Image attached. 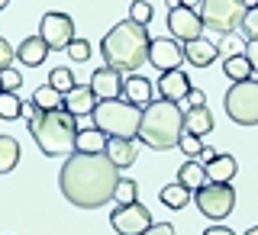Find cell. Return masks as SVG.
Here are the masks:
<instances>
[{
	"instance_id": "7a4b0ae2",
	"label": "cell",
	"mask_w": 258,
	"mask_h": 235,
	"mask_svg": "<svg viewBox=\"0 0 258 235\" xmlns=\"http://www.w3.org/2000/svg\"><path fill=\"white\" fill-rule=\"evenodd\" d=\"M149 32L145 26H139L136 20H119L100 42L103 52V64L116 68L119 74H136L145 61H149Z\"/></svg>"
},
{
	"instance_id": "9c48e42d",
	"label": "cell",
	"mask_w": 258,
	"mask_h": 235,
	"mask_svg": "<svg viewBox=\"0 0 258 235\" xmlns=\"http://www.w3.org/2000/svg\"><path fill=\"white\" fill-rule=\"evenodd\" d=\"M39 36L45 39V45L52 48V52H61V48H68L75 42V20H71L68 13H45L42 20H39Z\"/></svg>"
},
{
	"instance_id": "f6af8a7d",
	"label": "cell",
	"mask_w": 258,
	"mask_h": 235,
	"mask_svg": "<svg viewBox=\"0 0 258 235\" xmlns=\"http://www.w3.org/2000/svg\"><path fill=\"white\" fill-rule=\"evenodd\" d=\"M168 4V10H174V7H181V0H165Z\"/></svg>"
},
{
	"instance_id": "4dcf8cb0",
	"label": "cell",
	"mask_w": 258,
	"mask_h": 235,
	"mask_svg": "<svg viewBox=\"0 0 258 235\" xmlns=\"http://www.w3.org/2000/svg\"><path fill=\"white\" fill-rule=\"evenodd\" d=\"M155 16L149 0H133V7H129V20H136L139 26H149V20Z\"/></svg>"
},
{
	"instance_id": "7dc6e473",
	"label": "cell",
	"mask_w": 258,
	"mask_h": 235,
	"mask_svg": "<svg viewBox=\"0 0 258 235\" xmlns=\"http://www.w3.org/2000/svg\"><path fill=\"white\" fill-rule=\"evenodd\" d=\"M245 235H258V225H252V229H248V232H245Z\"/></svg>"
},
{
	"instance_id": "74e56055",
	"label": "cell",
	"mask_w": 258,
	"mask_h": 235,
	"mask_svg": "<svg viewBox=\"0 0 258 235\" xmlns=\"http://www.w3.org/2000/svg\"><path fill=\"white\" fill-rule=\"evenodd\" d=\"M184 103H187V107H207V94L197 91V87H190V94L184 97Z\"/></svg>"
},
{
	"instance_id": "d6a6232c",
	"label": "cell",
	"mask_w": 258,
	"mask_h": 235,
	"mask_svg": "<svg viewBox=\"0 0 258 235\" xmlns=\"http://www.w3.org/2000/svg\"><path fill=\"white\" fill-rule=\"evenodd\" d=\"M23 87V74L16 68H7V71H0V91H7V94H16Z\"/></svg>"
},
{
	"instance_id": "5b68a950",
	"label": "cell",
	"mask_w": 258,
	"mask_h": 235,
	"mask_svg": "<svg viewBox=\"0 0 258 235\" xmlns=\"http://www.w3.org/2000/svg\"><path fill=\"white\" fill-rule=\"evenodd\" d=\"M91 116H94V126L100 129L103 135H110V139H139L142 107L123 100V97H116V100H100Z\"/></svg>"
},
{
	"instance_id": "f546056e",
	"label": "cell",
	"mask_w": 258,
	"mask_h": 235,
	"mask_svg": "<svg viewBox=\"0 0 258 235\" xmlns=\"http://www.w3.org/2000/svg\"><path fill=\"white\" fill-rule=\"evenodd\" d=\"M23 116V100L16 94H0V119H20Z\"/></svg>"
},
{
	"instance_id": "ffe728a7",
	"label": "cell",
	"mask_w": 258,
	"mask_h": 235,
	"mask_svg": "<svg viewBox=\"0 0 258 235\" xmlns=\"http://www.w3.org/2000/svg\"><path fill=\"white\" fill-rule=\"evenodd\" d=\"M107 142H110V135H103L97 126H87V129H78L75 151L78 155H103V151H107Z\"/></svg>"
},
{
	"instance_id": "8d00e7d4",
	"label": "cell",
	"mask_w": 258,
	"mask_h": 235,
	"mask_svg": "<svg viewBox=\"0 0 258 235\" xmlns=\"http://www.w3.org/2000/svg\"><path fill=\"white\" fill-rule=\"evenodd\" d=\"M13 58H16V52H13V45L7 42L4 36H0V71H7V68H13Z\"/></svg>"
},
{
	"instance_id": "8fae6325",
	"label": "cell",
	"mask_w": 258,
	"mask_h": 235,
	"mask_svg": "<svg viewBox=\"0 0 258 235\" xmlns=\"http://www.w3.org/2000/svg\"><path fill=\"white\" fill-rule=\"evenodd\" d=\"M168 29H171V39H181V42H194V39H204V16L197 10H187V7H174L168 10Z\"/></svg>"
},
{
	"instance_id": "9a60e30c",
	"label": "cell",
	"mask_w": 258,
	"mask_h": 235,
	"mask_svg": "<svg viewBox=\"0 0 258 235\" xmlns=\"http://www.w3.org/2000/svg\"><path fill=\"white\" fill-rule=\"evenodd\" d=\"M97 103H100V97L94 94V87H75L71 94H64V110L71 113V116H91L97 110Z\"/></svg>"
},
{
	"instance_id": "e0dca14e",
	"label": "cell",
	"mask_w": 258,
	"mask_h": 235,
	"mask_svg": "<svg viewBox=\"0 0 258 235\" xmlns=\"http://www.w3.org/2000/svg\"><path fill=\"white\" fill-rule=\"evenodd\" d=\"M123 100H129V103H136V107L145 110L152 103V81L142 77V74H126V81H123Z\"/></svg>"
},
{
	"instance_id": "f1b7e54d",
	"label": "cell",
	"mask_w": 258,
	"mask_h": 235,
	"mask_svg": "<svg viewBox=\"0 0 258 235\" xmlns=\"http://www.w3.org/2000/svg\"><path fill=\"white\" fill-rule=\"evenodd\" d=\"M48 87H55L58 94H71L75 91V74H71V68H52V74H48Z\"/></svg>"
},
{
	"instance_id": "7c38bea8",
	"label": "cell",
	"mask_w": 258,
	"mask_h": 235,
	"mask_svg": "<svg viewBox=\"0 0 258 235\" xmlns=\"http://www.w3.org/2000/svg\"><path fill=\"white\" fill-rule=\"evenodd\" d=\"M181 61H184V45L177 42V39H152L149 64H155L161 74H165V71H177Z\"/></svg>"
},
{
	"instance_id": "d590c367",
	"label": "cell",
	"mask_w": 258,
	"mask_h": 235,
	"mask_svg": "<svg viewBox=\"0 0 258 235\" xmlns=\"http://www.w3.org/2000/svg\"><path fill=\"white\" fill-rule=\"evenodd\" d=\"M242 32H245V42H258V7L255 10L245 13V20H242Z\"/></svg>"
},
{
	"instance_id": "44dd1931",
	"label": "cell",
	"mask_w": 258,
	"mask_h": 235,
	"mask_svg": "<svg viewBox=\"0 0 258 235\" xmlns=\"http://www.w3.org/2000/svg\"><path fill=\"white\" fill-rule=\"evenodd\" d=\"M184 132L200 135V139L207 132H213V113H210V107H187L184 110Z\"/></svg>"
},
{
	"instance_id": "bcb514c9",
	"label": "cell",
	"mask_w": 258,
	"mask_h": 235,
	"mask_svg": "<svg viewBox=\"0 0 258 235\" xmlns=\"http://www.w3.org/2000/svg\"><path fill=\"white\" fill-rule=\"evenodd\" d=\"M7 7H10V0H0V10H7Z\"/></svg>"
},
{
	"instance_id": "ba28073f",
	"label": "cell",
	"mask_w": 258,
	"mask_h": 235,
	"mask_svg": "<svg viewBox=\"0 0 258 235\" xmlns=\"http://www.w3.org/2000/svg\"><path fill=\"white\" fill-rule=\"evenodd\" d=\"M194 203H197V209L207 219L223 222L236 209V190L229 184H204L200 190H194Z\"/></svg>"
},
{
	"instance_id": "2e32d148",
	"label": "cell",
	"mask_w": 258,
	"mask_h": 235,
	"mask_svg": "<svg viewBox=\"0 0 258 235\" xmlns=\"http://www.w3.org/2000/svg\"><path fill=\"white\" fill-rule=\"evenodd\" d=\"M216 58H220V48L207 39H194V42H184V61L194 64V68H210Z\"/></svg>"
},
{
	"instance_id": "d6986e66",
	"label": "cell",
	"mask_w": 258,
	"mask_h": 235,
	"mask_svg": "<svg viewBox=\"0 0 258 235\" xmlns=\"http://www.w3.org/2000/svg\"><path fill=\"white\" fill-rule=\"evenodd\" d=\"M103 155H107L113 165L123 171V168H133V165H136V158H139V148H136L133 139H110Z\"/></svg>"
},
{
	"instance_id": "ab89813d",
	"label": "cell",
	"mask_w": 258,
	"mask_h": 235,
	"mask_svg": "<svg viewBox=\"0 0 258 235\" xmlns=\"http://www.w3.org/2000/svg\"><path fill=\"white\" fill-rule=\"evenodd\" d=\"M145 235H174V225L171 222H155Z\"/></svg>"
},
{
	"instance_id": "52a82bcc",
	"label": "cell",
	"mask_w": 258,
	"mask_h": 235,
	"mask_svg": "<svg viewBox=\"0 0 258 235\" xmlns=\"http://www.w3.org/2000/svg\"><path fill=\"white\" fill-rule=\"evenodd\" d=\"M245 4L242 0H204L200 4V16H204V26L216 29L220 36H229L242 26L245 20Z\"/></svg>"
},
{
	"instance_id": "603a6c76",
	"label": "cell",
	"mask_w": 258,
	"mask_h": 235,
	"mask_svg": "<svg viewBox=\"0 0 258 235\" xmlns=\"http://www.w3.org/2000/svg\"><path fill=\"white\" fill-rule=\"evenodd\" d=\"M158 197H161V203H165L168 209H184V206H187L190 200H194V190L174 181V184H165Z\"/></svg>"
},
{
	"instance_id": "ee69618b",
	"label": "cell",
	"mask_w": 258,
	"mask_h": 235,
	"mask_svg": "<svg viewBox=\"0 0 258 235\" xmlns=\"http://www.w3.org/2000/svg\"><path fill=\"white\" fill-rule=\"evenodd\" d=\"M242 4H245V10H255V7H258V0H242Z\"/></svg>"
},
{
	"instance_id": "ac0fdd59",
	"label": "cell",
	"mask_w": 258,
	"mask_h": 235,
	"mask_svg": "<svg viewBox=\"0 0 258 235\" xmlns=\"http://www.w3.org/2000/svg\"><path fill=\"white\" fill-rule=\"evenodd\" d=\"M48 52H52V48L45 45L42 36H26V39L20 42V48H16V58L26 64V68H39V64L45 61Z\"/></svg>"
},
{
	"instance_id": "484cf974",
	"label": "cell",
	"mask_w": 258,
	"mask_h": 235,
	"mask_svg": "<svg viewBox=\"0 0 258 235\" xmlns=\"http://www.w3.org/2000/svg\"><path fill=\"white\" fill-rule=\"evenodd\" d=\"M223 71H226V77H229L232 84H239V81H252V74H255L245 55H232V58H223Z\"/></svg>"
},
{
	"instance_id": "cb8c5ba5",
	"label": "cell",
	"mask_w": 258,
	"mask_h": 235,
	"mask_svg": "<svg viewBox=\"0 0 258 235\" xmlns=\"http://www.w3.org/2000/svg\"><path fill=\"white\" fill-rule=\"evenodd\" d=\"M177 184H184V187H190V190H200V187L207 184V168L200 165L197 158L184 161L181 171H177Z\"/></svg>"
},
{
	"instance_id": "4fadbf2b",
	"label": "cell",
	"mask_w": 258,
	"mask_h": 235,
	"mask_svg": "<svg viewBox=\"0 0 258 235\" xmlns=\"http://www.w3.org/2000/svg\"><path fill=\"white\" fill-rule=\"evenodd\" d=\"M123 81H126V74H119L110 64H100L91 74V87L100 100H116V97H123Z\"/></svg>"
},
{
	"instance_id": "1f68e13d",
	"label": "cell",
	"mask_w": 258,
	"mask_h": 235,
	"mask_svg": "<svg viewBox=\"0 0 258 235\" xmlns=\"http://www.w3.org/2000/svg\"><path fill=\"white\" fill-rule=\"evenodd\" d=\"M216 48H220V55H223V58H232V55H245V45H242L239 39H236V32H229V36H223V39H220V45H216Z\"/></svg>"
},
{
	"instance_id": "f35d334b",
	"label": "cell",
	"mask_w": 258,
	"mask_h": 235,
	"mask_svg": "<svg viewBox=\"0 0 258 235\" xmlns=\"http://www.w3.org/2000/svg\"><path fill=\"white\" fill-rule=\"evenodd\" d=\"M245 58L252 64V71L258 74V42H245Z\"/></svg>"
},
{
	"instance_id": "836d02e7",
	"label": "cell",
	"mask_w": 258,
	"mask_h": 235,
	"mask_svg": "<svg viewBox=\"0 0 258 235\" xmlns=\"http://www.w3.org/2000/svg\"><path fill=\"white\" fill-rule=\"evenodd\" d=\"M181 151H184L187 158H200V155H204V139H200V135L184 132V135H181Z\"/></svg>"
},
{
	"instance_id": "5bb4252c",
	"label": "cell",
	"mask_w": 258,
	"mask_h": 235,
	"mask_svg": "<svg viewBox=\"0 0 258 235\" xmlns=\"http://www.w3.org/2000/svg\"><path fill=\"white\" fill-rule=\"evenodd\" d=\"M190 77L184 74L181 68L177 71H165V74L158 77V94H161V100H168V103H184V97L190 94Z\"/></svg>"
},
{
	"instance_id": "8992f818",
	"label": "cell",
	"mask_w": 258,
	"mask_h": 235,
	"mask_svg": "<svg viewBox=\"0 0 258 235\" xmlns=\"http://www.w3.org/2000/svg\"><path fill=\"white\" fill-rule=\"evenodd\" d=\"M226 116L239 126H258V81H239L223 97Z\"/></svg>"
},
{
	"instance_id": "b9f144b4",
	"label": "cell",
	"mask_w": 258,
	"mask_h": 235,
	"mask_svg": "<svg viewBox=\"0 0 258 235\" xmlns=\"http://www.w3.org/2000/svg\"><path fill=\"white\" fill-rule=\"evenodd\" d=\"M200 4H204V0H181V7H187V10H197V13H200Z\"/></svg>"
},
{
	"instance_id": "60d3db41",
	"label": "cell",
	"mask_w": 258,
	"mask_h": 235,
	"mask_svg": "<svg viewBox=\"0 0 258 235\" xmlns=\"http://www.w3.org/2000/svg\"><path fill=\"white\" fill-rule=\"evenodd\" d=\"M204 235H236V232L226 229V225H210V229H204Z\"/></svg>"
},
{
	"instance_id": "d4e9b609",
	"label": "cell",
	"mask_w": 258,
	"mask_h": 235,
	"mask_svg": "<svg viewBox=\"0 0 258 235\" xmlns=\"http://www.w3.org/2000/svg\"><path fill=\"white\" fill-rule=\"evenodd\" d=\"M32 103H36L39 113H52V110H64V94H58L55 87L42 84L36 94H32Z\"/></svg>"
},
{
	"instance_id": "7bdbcfd3",
	"label": "cell",
	"mask_w": 258,
	"mask_h": 235,
	"mask_svg": "<svg viewBox=\"0 0 258 235\" xmlns=\"http://www.w3.org/2000/svg\"><path fill=\"white\" fill-rule=\"evenodd\" d=\"M216 155H220V151H216V148H210V145H204V155H200V158H207V161H213Z\"/></svg>"
},
{
	"instance_id": "83f0119b",
	"label": "cell",
	"mask_w": 258,
	"mask_h": 235,
	"mask_svg": "<svg viewBox=\"0 0 258 235\" xmlns=\"http://www.w3.org/2000/svg\"><path fill=\"white\" fill-rule=\"evenodd\" d=\"M113 200H116V206H129V203H136V200H139V184H136L133 177H119Z\"/></svg>"
},
{
	"instance_id": "4316f807",
	"label": "cell",
	"mask_w": 258,
	"mask_h": 235,
	"mask_svg": "<svg viewBox=\"0 0 258 235\" xmlns=\"http://www.w3.org/2000/svg\"><path fill=\"white\" fill-rule=\"evenodd\" d=\"M20 165V142L13 135H0V174H10Z\"/></svg>"
},
{
	"instance_id": "6da1fadb",
	"label": "cell",
	"mask_w": 258,
	"mask_h": 235,
	"mask_svg": "<svg viewBox=\"0 0 258 235\" xmlns=\"http://www.w3.org/2000/svg\"><path fill=\"white\" fill-rule=\"evenodd\" d=\"M119 184V168L107 155H68L58 174V187L78 209H100L110 203Z\"/></svg>"
},
{
	"instance_id": "3957f363",
	"label": "cell",
	"mask_w": 258,
	"mask_h": 235,
	"mask_svg": "<svg viewBox=\"0 0 258 235\" xmlns=\"http://www.w3.org/2000/svg\"><path fill=\"white\" fill-rule=\"evenodd\" d=\"M29 132L36 139L39 151L48 158H61V155H75L78 145V116H71L68 110H52V113H39L36 119H29Z\"/></svg>"
},
{
	"instance_id": "7402d4cb",
	"label": "cell",
	"mask_w": 258,
	"mask_h": 235,
	"mask_svg": "<svg viewBox=\"0 0 258 235\" xmlns=\"http://www.w3.org/2000/svg\"><path fill=\"white\" fill-rule=\"evenodd\" d=\"M207 181L210 184H229L232 177H236L239 171V161L232 158V155H216L213 161H207Z\"/></svg>"
},
{
	"instance_id": "277c9868",
	"label": "cell",
	"mask_w": 258,
	"mask_h": 235,
	"mask_svg": "<svg viewBox=\"0 0 258 235\" xmlns=\"http://www.w3.org/2000/svg\"><path fill=\"white\" fill-rule=\"evenodd\" d=\"M181 129H184V113L177 103L168 100H152L142 110V126H139V142H145L155 151H168L181 145Z\"/></svg>"
},
{
	"instance_id": "c3c4849f",
	"label": "cell",
	"mask_w": 258,
	"mask_h": 235,
	"mask_svg": "<svg viewBox=\"0 0 258 235\" xmlns=\"http://www.w3.org/2000/svg\"><path fill=\"white\" fill-rule=\"evenodd\" d=\"M0 94H4V91H0Z\"/></svg>"
},
{
	"instance_id": "e575fe53",
	"label": "cell",
	"mask_w": 258,
	"mask_h": 235,
	"mask_svg": "<svg viewBox=\"0 0 258 235\" xmlns=\"http://www.w3.org/2000/svg\"><path fill=\"white\" fill-rule=\"evenodd\" d=\"M64 52H68L71 61H87V58H91V42H87V39H75Z\"/></svg>"
},
{
	"instance_id": "30bf717a",
	"label": "cell",
	"mask_w": 258,
	"mask_h": 235,
	"mask_svg": "<svg viewBox=\"0 0 258 235\" xmlns=\"http://www.w3.org/2000/svg\"><path fill=\"white\" fill-rule=\"evenodd\" d=\"M110 225L116 229V235H145L152 225H155V219H152V213L136 200V203H129V206H116V209H113Z\"/></svg>"
}]
</instances>
